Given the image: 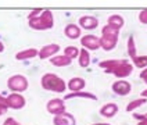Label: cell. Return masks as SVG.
I'll list each match as a JSON object with an SVG mask.
<instances>
[{"label":"cell","instance_id":"obj_1","mask_svg":"<svg viewBox=\"0 0 147 125\" xmlns=\"http://www.w3.org/2000/svg\"><path fill=\"white\" fill-rule=\"evenodd\" d=\"M40 85L45 91L47 92H54V93H63L67 89V83L63 78H60L58 75L47 72L42 76Z\"/></svg>","mask_w":147,"mask_h":125},{"label":"cell","instance_id":"obj_2","mask_svg":"<svg viewBox=\"0 0 147 125\" xmlns=\"http://www.w3.org/2000/svg\"><path fill=\"white\" fill-rule=\"evenodd\" d=\"M28 25L35 31H47L54 26V17L50 10H43L42 14L36 18L28 20Z\"/></svg>","mask_w":147,"mask_h":125},{"label":"cell","instance_id":"obj_3","mask_svg":"<svg viewBox=\"0 0 147 125\" xmlns=\"http://www.w3.org/2000/svg\"><path fill=\"white\" fill-rule=\"evenodd\" d=\"M118 36L119 31H117L114 28L106 25L101 29V36H100V47L106 51H111L115 49L117 43H118Z\"/></svg>","mask_w":147,"mask_h":125},{"label":"cell","instance_id":"obj_4","mask_svg":"<svg viewBox=\"0 0 147 125\" xmlns=\"http://www.w3.org/2000/svg\"><path fill=\"white\" fill-rule=\"evenodd\" d=\"M29 83H28V79L26 76L21 74H16L11 75L7 79V88L11 92H16V93H21V92H25L28 89Z\"/></svg>","mask_w":147,"mask_h":125},{"label":"cell","instance_id":"obj_5","mask_svg":"<svg viewBox=\"0 0 147 125\" xmlns=\"http://www.w3.org/2000/svg\"><path fill=\"white\" fill-rule=\"evenodd\" d=\"M132 72H133V64H131L128 60H123L122 58L121 63L115 67L110 74H113L114 76H117L118 79H123V78L129 76Z\"/></svg>","mask_w":147,"mask_h":125},{"label":"cell","instance_id":"obj_6","mask_svg":"<svg viewBox=\"0 0 147 125\" xmlns=\"http://www.w3.org/2000/svg\"><path fill=\"white\" fill-rule=\"evenodd\" d=\"M7 104H8V108H13V110H21V108L25 107L26 104V100L25 97L21 95V93H10L7 96Z\"/></svg>","mask_w":147,"mask_h":125},{"label":"cell","instance_id":"obj_7","mask_svg":"<svg viewBox=\"0 0 147 125\" xmlns=\"http://www.w3.org/2000/svg\"><path fill=\"white\" fill-rule=\"evenodd\" d=\"M46 110L49 111L50 114L53 116H58V114H63L65 111V101L63 99H51L47 101L46 104Z\"/></svg>","mask_w":147,"mask_h":125},{"label":"cell","instance_id":"obj_8","mask_svg":"<svg viewBox=\"0 0 147 125\" xmlns=\"http://www.w3.org/2000/svg\"><path fill=\"white\" fill-rule=\"evenodd\" d=\"M60 49H61L60 45H57V43H50V45H46V46L40 47L38 56H39L40 60L51 58V57H54V56H57V53L60 51Z\"/></svg>","mask_w":147,"mask_h":125},{"label":"cell","instance_id":"obj_9","mask_svg":"<svg viewBox=\"0 0 147 125\" xmlns=\"http://www.w3.org/2000/svg\"><path fill=\"white\" fill-rule=\"evenodd\" d=\"M81 45L83 46V49L89 50H97L100 49V38H97L96 35H85L81 38Z\"/></svg>","mask_w":147,"mask_h":125},{"label":"cell","instance_id":"obj_10","mask_svg":"<svg viewBox=\"0 0 147 125\" xmlns=\"http://www.w3.org/2000/svg\"><path fill=\"white\" fill-rule=\"evenodd\" d=\"M111 89L118 96H126L132 92V85L128 81H115L111 85Z\"/></svg>","mask_w":147,"mask_h":125},{"label":"cell","instance_id":"obj_11","mask_svg":"<svg viewBox=\"0 0 147 125\" xmlns=\"http://www.w3.org/2000/svg\"><path fill=\"white\" fill-rule=\"evenodd\" d=\"M53 125H76V120L74 118L72 114L64 111L63 114L54 116V118H53Z\"/></svg>","mask_w":147,"mask_h":125},{"label":"cell","instance_id":"obj_12","mask_svg":"<svg viewBox=\"0 0 147 125\" xmlns=\"http://www.w3.org/2000/svg\"><path fill=\"white\" fill-rule=\"evenodd\" d=\"M78 24L81 28L83 29H88V31H92V29H96L98 25V20L96 17H92V16H83L79 18Z\"/></svg>","mask_w":147,"mask_h":125},{"label":"cell","instance_id":"obj_13","mask_svg":"<svg viewBox=\"0 0 147 125\" xmlns=\"http://www.w3.org/2000/svg\"><path fill=\"white\" fill-rule=\"evenodd\" d=\"M85 86H86V81L81 76H74L67 83V88L71 92H81L85 89Z\"/></svg>","mask_w":147,"mask_h":125},{"label":"cell","instance_id":"obj_14","mask_svg":"<svg viewBox=\"0 0 147 125\" xmlns=\"http://www.w3.org/2000/svg\"><path fill=\"white\" fill-rule=\"evenodd\" d=\"M107 25L111 26V28H114V29H117V31H121L122 26L125 25V20H123V17L119 16V14H113V16L108 17Z\"/></svg>","mask_w":147,"mask_h":125},{"label":"cell","instance_id":"obj_15","mask_svg":"<svg viewBox=\"0 0 147 125\" xmlns=\"http://www.w3.org/2000/svg\"><path fill=\"white\" fill-rule=\"evenodd\" d=\"M117 113H118V106L115 103H107L100 108V116H103L104 118H113Z\"/></svg>","mask_w":147,"mask_h":125},{"label":"cell","instance_id":"obj_16","mask_svg":"<svg viewBox=\"0 0 147 125\" xmlns=\"http://www.w3.org/2000/svg\"><path fill=\"white\" fill-rule=\"evenodd\" d=\"M39 50L33 49V47H29V49H25V50H21L18 51L16 54V60L18 61H24V60H31V58H35L38 56Z\"/></svg>","mask_w":147,"mask_h":125},{"label":"cell","instance_id":"obj_17","mask_svg":"<svg viewBox=\"0 0 147 125\" xmlns=\"http://www.w3.org/2000/svg\"><path fill=\"white\" fill-rule=\"evenodd\" d=\"M81 26L79 25H75V24H68L64 29V35H65L68 39H78L81 36Z\"/></svg>","mask_w":147,"mask_h":125},{"label":"cell","instance_id":"obj_18","mask_svg":"<svg viewBox=\"0 0 147 125\" xmlns=\"http://www.w3.org/2000/svg\"><path fill=\"white\" fill-rule=\"evenodd\" d=\"M121 60H122V58H108V60H104V61H100L98 66H100L101 70H104V72L110 74L115 67L121 63Z\"/></svg>","mask_w":147,"mask_h":125},{"label":"cell","instance_id":"obj_19","mask_svg":"<svg viewBox=\"0 0 147 125\" xmlns=\"http://www.w3.org/2000/svg\"><path fill=\"white\" fill-rule=\"evenodd\" d=\"M50 63L56 67H68L72 64V60L69 57H67L65 54H57V56L50 58Z\"/></svg>","mask_w":147,"mask_h":125},{"label":"cell","instance_id":"obj_20","mask_svg":"<svg viewBox=\"0 0 147 125\" xmlns=\"http://www.w3.org/2000/svg\"><path fill=\"white\" fill-rule=\"evenodd\" d=\"M74 97H81V99H90V100H97L96 95L90 93V92H71V93H67L65 100H69V99H74Z\"/></svg>","mask_w":147,"mask_h":125},{"label":"cell","instance_id":"obj_21","mask_svg":"<svg viewBox=\"0 0 147 125\" xmlns=\"http://www.w3.org/2000/svg\"><path fill=\"white\" fill-rule=\"evenodd\" d=\"M78 61H79V66L82 68H88L90 66V54L86 49H81L79 50V56H78Z\"/></svg>","mask_w":147,"mask_h":125},{"label":"cell","instance_id":"obj_22","mask_svg":"<svg viewBox=\"0 0 147 125\" xmlns=\"http://www.w3.org/2000/svg\"><path fill=\"white\" fill-rule=\"evenodd\" d=\"M144 103H147V99H146V97H139V99L132 100L131 103L126 106V111H128V113H132V111H135V110H136L138 107L143 106Z\"/></svg>","mask_w":147,"mask_h":125},{"label":"cell","instance_id":"obj_23","mask_svg":"<svg viewBox=\"0 0 147 125\" xmlns=\"http://www.w3.org/2000/svg\"><path fill=\"white\" fill-rule=\"evenodd\" d=\"M128 54H129V57H131L132 60L138 56L136 43H135V38H133V36H129V39H128Z\"/></svg>","mask_w":147,"mask_h":125},{"label":"cell","instance_id":"obj_24","mask_svg":"<svg viewBox=\"0 0 147 125\" xmlns=\"http://www.w3.org/2000/svg\"><path fill=\"white\" fill-rule=\"evenodd\" d=\"M64 54H65L67 57H69L71 60L78 58V56H79V49H78L76 46H67L65 49H64Z\"/></svg>","mask_w":147,"mask_h":125},{"label":"cell","instance_id":"obj_25","mask_svg":"<svg viewBox=\"0 0 147 125\" xmlns=\"http://www.w3.org/2000/svg\"><path fill=\"white\" fill-rule=\"evenodd\" d=\"M132 61H133V66L138 67V68H146L147 67V56H136Z\"/></svg>","mask_w":147,"mask_h":125},{"label":"cell","instance_id":"obj_26","mask_svg":"<svg viewBox=\"0 0 147 125\" xmlns=\"http://www.w3.org/2000/svg\"><path fill=\"white\" fill-rule=\"evenodd\" d=\"M133 117L139 121L138 122V125H147V113L146 114H133Z\"/></svg>","mask_w":147,"mask_h":125},{"label":"cell","instance_id":"obj_27","mask_svg":"<svg viewBox=\"0 0 147 125\" xmlns=\"http://www.w3.org/2000/svg\"><path fill=\"white\" fill-rule=\"evenodd\" d=\"M139 21L142 24L147 25V8H143L139 13Z\"/></svg>","mask_w":147,"mask_h":125},{"label":"cell","instance_id":"obj_28","mask_svg":"<svg viewBox=\"0 0 147 125\" xmlns=\"http://www.w3.org/2000/svg\"><path fill=\"white\" fill-rule=\"evenodd\" d=\"M42 8H36V10H32L29 14H28V20H32V18H36V17H39L42 14Z\"/></svg>","mask_w":147,"mask_h":125},{"label":"cell","instance_id":"obj_29","mask_svg":"<svg viewBox=\"0 0 147 125\" xmlns=\"http://www.w3.org/2000/svg\"><path fill=\"white\" fill-rule=\"evenodd\" d=\"M0 108H1V110H4V111H7L8 110L7 97H4V96H1V95H0Z\"/></svg>","mask_w":147,"mask_h":125},{"label":"cell","instance_id":"obj_30","mask_svg":"<svg viewBox=\"0 0 147 125\" xmlns=\"http://www.w3.org/2000/svg\"><path fill=\"white\" fill-rule=\"evenodd\" d=\"M1 125H22V124H21V122H18V121H16L14 118H11V117H10V118H6V120H4V122H3Z\"/></svg>","mask_w":147,"mask_h":125},{"label":"cell","instance_id":"obj_31","mask_svg":"<svg viewBox=\"0 0 147 125\" xmlns=\"http://www.w3.org/2000/svg\"><path fill=\"white\" fill-rule=\"evenodd\" d=\"M140 78L143 79V82L147 85V67L146 68H143V71L140 72Z\"/></svg>","mask_w":147,"mask_h":125},{"label":"cell","instance_id":"obj_32","mask_svg":"<svg viewBox=\"0 0 147 125\" xmlns=\"http://www.w3.org/2000/svg\"><path fill=\"white\" fill-rule=\"evenodd\" d=\"M4 51V45H3V42H0V53H3Z\"/></svg>","mask_w":147,"mask_h":125},{"label":"cell","instance_id":"obj_33","mask_svg":"<svg viewBox=\"0 0 147 125\" xmlns=\"http://www.w3.org/2000/svg\"><path fill=\"white\" fill-rule=\"evenodd\" d=\"M142 97H146V99H147V89L142 92Z\"/></svg>","mask_w":147,"mask_h":125},{"label":"cell","instance_id":"obj_34","mask_svg":"<svg viewBox=\"0 0 147 125\" xmlns=\"http://www.w3.org/2000/svg\"><path fill=\"white\" fill-rule=\"evenodd\" d=\"M92 125H110V124H106V122H98V124H92Z\"/></svg>","mask_w":147,"mask_h":125},{"label":"cell","instance_id":"obj_35","mask_svg":"<svg viewBox=\"0 0 147 125\" xmlns=\"http://www.w3.org/2000/svg\"><path fill=\"white\" fill-rule=\"evenodd\" d=\"M4 113H6V111H4V110H1V108H0V116H3V114H4Z\"/></svg>","mask_w":147,"mask_h":125}]
</instances>
